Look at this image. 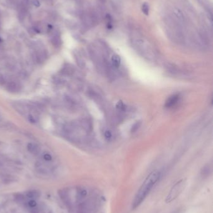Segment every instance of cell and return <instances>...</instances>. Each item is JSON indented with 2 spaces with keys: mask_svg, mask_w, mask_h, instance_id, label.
I'll use <instances>...</instances> for the list:
<instances>
[{
  "mask_svg": "<svg viewBox=\"0 0 213 213\" xmlns=\"http://www.w3.org/2000/svg\"><path fill=\"white\" fill-rule=\"evenodd\" d=\"M2 117L1 115H0V121H2Z\"/></svg>",
  "mask_w": 213,
  "mask_h": 213,
  "instance_id": "obj_22",
  "label": "cell"
},
{
  "mask_svg": "<svg viewBox=\"0 0 213 213\" xmlns=\"http://www.w3.org/2000/svg\"><path fill=\"white\" fill-rule=\"evenodd\" d=\"M3 182L5 183H13L15 181V178L12 176H10V175L6 176L5 175L3 177Z\"/></svg>",
  "mask_w": 213,
  "mask_h": 213,
  "instance_id": "obj_12",
  "label": "cell"
},
{
  "mask_svg": "<svg viewBox=\"0 0 213 213\" xmlns=\"http://www.w3.org/2000/svg\"><path fill=\"white\" fill-rule=\"evenodd\" d=\"M14 199L15 201L18 204L23 203V202L25 200L24 195L23 194H21V193H16V194H14Z\"/></svg>",
  "mask_w": 213,
  "mask_h": 213,
  "instance_id": "obj_11",
  "label": "cell"
},
{
  "mask_svg": "<svg viewBox=\"0 0 213 213\" xmlns=\"http://www.w3.org/2000/svg\"><path fill=\"white\" fill-rule=\"evenodd\" d=\"M104 138L107 140H110L112 137H113V135H112V133L109 131V130H106L105 132H104Z\"/></svg>",
  "mask_w": 213,
  "mask_h": 213,
  "instance_id": "obj_15",
  "label": "cell"
},
{
  "mask_svg": "<svg viewBox=\"0 0 213 213\" xmlns=\"http://www.w3.org/2000/svg\"><path fill=\"white\" fill-rule=\"evenodd\" d=\"M2 166H3V163H2V162H0V168H1Z\"/></svg>",
  "mask_w": 213,
  "mask_h": 213,
  "instance_id": "obj_21",
  "label": "cell"
},
{
  "mask_svg": "<svg viewBox=\"0 0 213 213\" xmlns=\"http://www.w3.org/2000/svg\"><path fill=\"white\" fill-rule=\"evenodd\" d=\"M116 107H117L119 110H125L126 106L125 104L124 103L122 102L119 101V102H118L117 103V104H116Z\"/></svg>",
  "mask_w": 213,
  "mask_h": 213,
  "instance_id": "obj_14",
  "label": "cell"
},
{
  "mask_svg": "<svg viewBox=\"0 0 213 213\" xmlns=\"http://www.w3.org/2000/svg\"><path fill=\"white\" fill-rule=\"evenodd\" d=\"M58 195L62 201L68 207L72 208L73 206V203L72 199H71L69 195V190L68 188H63L58 191Z\"/></svg>",
  "mask_w": 213,
  "mask_h": 213,
  "instance_id": "obj_3",
  "label": "cell"
},
{
  "mask_svg": "<svg viewBox=\"0 0 213 213\" xmlns=\"http://www.w3.org/2000/svg\"><path fill=\"white\" fill-rule=\"evenodd\" d=\"M28 151L33 155H37L40 153L41 148L40 146L36 144L29 143L27 145Z\"/></svg>",
  "mask_w": 213,
  "mask_h": 213,
  "instance_id": "obj_6",
  "label": "cell"
},
{
  "mask_svg": "<svg viewBox=\"0 0 213 213\" xmlns=\"http://www.w3.org/2000/svg\"><path fill=\"white\" fill-rule=\"evenodd\" d=\"M36 117V115H33V114H29L28 117V120L32 123H35L37 121V118L35 117Z\"/></svg>",
  "mask_w": 213,
  "mask_h": 213,
  "instance_id": "obj_16",
  "label": "cell"
},
{
  "mask_svg": "<svg viewBox=\"0 0 213 213\" xmlns=\"http://www.w3.org/2000/svg\"><path fill=\"white\" fill-rule=\"evenodd\" d=\"M33 5H34L35 6L38 7V6H40V2H39L38 0H33Z\"/></svg>",
  "mask_w": 213,
  "mask_h": 213,
  "instance_id": "obj_20",
  "label": "cell"
},
{
  "mask_svg": "<svg viewBox=\"0 0 213 213\" xmlns=\"http://www.w3.org/2000/svg\"><path fill=\"white\" fill-rule=\"evenodd\" d=\"M13 107L20 114L24 115L26 113V109L27 106H25L23 104L20 103H15L13 105Z\"/></svg>",
  "mask_w": 213,
  "mask_h": 213,
  "instance_id": "obj_8",
  "label": "cell"
},
{
  "mask_svg": "<svg viewBox=\"0 0 213 213\" xmlns=\"http://www.w3.org/2000/svg\"><path fill=\"white\" fill-rule=\"evenodd\" d=\"M6 89L10 92H17L21 89V85L17 82L11 81L6 85Z\"/></svg>",
  "mask_w": 213,
  "mask_h": 213,
  "instance_id": "obj_5",
  "label": "cell"
},
{
  "mask_svg": "<svg viewBox=\"0 0 213 213\" xmlns=\"http://www.w3.org/2000/svg\"><path fill=\"white\" fill-rule=\"evenodd\" d=\"M51 42H52V44L56 47H58L61 45V39H60V37L58 36H55L53 37L52 38Z\"/></svg>",
  "mask_w": 213,
  "mask_h": 213,
  "instance_id": "obj_13",
  "label": "cell"
},
{
  "mask_svg": "<svg viewBox=\"0 0 213 213\" xmlns=\"http://www.w3.org/2000/svg\"><path fill=\"white\" fill-rule=\"evenodd\" d=\"M2 41H3V40H2V39L1 38H0V43H1V42H2Z\"/></svg>",
  "mask_w": 213,
  "mask_h": 213,
  "instance_id": "obj_23",
  "label": "cell"
},
{
  "mask_svg": "<svg viewBox=\"0 0 213 213\" xmlns=\"http://www.w3.org/2000/svg\"><path fill=\"white\" fill-rule=\"evenodd\" d=\"M143 11L146 15H148V14H149V6L146 3H145L143 5Z\"/></svg>",
  "mask_w": 213,
  "mask_h": 213,
  "instance_id": "obj_18",
  "label": "cell"
},
{
  "mask_svg": "<svg viewBox=\"0 0 213 213\" xmlns=\"http://www.w3.org/2000/svg\"><path fill=\"white\" fill-rule=\"evenodd\" d=\"M174 213H179L178 212H174Z\"/></svg>",
  "mask_w": 213,
  "mask_h": 213,
  "instance_id": "obj_24",
  "label": "cell"
},
{
  "mask_svg": "<svg viewBox=\"0 0 213 213\" xmlns=\"http://www.w3.org/2000/svg\"><path fill=\"white\" fill-rule=\"evenodd\" d=\"M61 73L64 76H70L74 73L73 67L69 64H66L62 69Z\"/></svg>",
  "mask_w": 213,
  "mask_h": 213,
  "instance_id": "obj_7",
  "label": "cell"
},
{
  "mask_svg": "<svg viewBox=\"0 0 213 213\" xmlns=\"http://www.w3.org/2000/svg\"><path fill=\"white\" fill-rule=\"evenodd\" d=\"M180 95L179 94H174L171 96H170L165 103V107L168 109L172 108L174 106L176 105V104L180 100Z\"/></svg>",
  "mask_w": 213,
  "mask_h": 213,
  "instance_id": "obj_4",
  "label": "cell"
},
{
  "mask_svg": "<svg viewBox=\"0 0 213 213\" xmlns=\"http://www.w3.org/2000/svg\"><path fill=\"white\" fill-rule=\"evenodd\" d=\"M43 159L46 162H51L52 160V156L48 153H45L43 155Z\"/></svg>",
  "mask_w": 213,
  "mask_h": 213,
  "instance_id": "obj_17",
  "label": "cell"
},
{
  "mask_svg": "<svg viewBox=\"0 0 213 213\" xmlns=\"http://www.w3.org/2000/svg\"><path fill=\"white\" fill-rule=\"evenodd\" d=\"M161 176V173L158 170H155L152 171L146 177V178L135 194V196L131 204V208L133 209H135L139 207L141 203L144 201L150 191L153 189L159 180H160Z\"/></svg>",
  "mask_w": 213,
  "mask_h": 213,
  "instance_id": "obj_1",
  "label": "cell"
},
{
  "mask_svg": "<svg viewBox=\"0 0 213 213\" xmlns=\"http://www.w3.org/2000/svg\"><path fill=\"white\" fill-rule=\"evenodd\" d=\"M186 180H181L174 185L165 199L166 203H170L178 197L186 187Z\"/></svg>",
  "mask_w": 213,
  "mask_h": 213,
  "instance_id": "obj_2",
  "label": "cell"
},
{
  "mask_svg": "<svg viewBox=\"0 0 213 213\" xmlns=\"http://www.w3.org/2000/svg\"><path fill=\"white\" fill-rule=\"evenodd\" d=\"M26 196L32 200H37L40 196V192L37 190H30L26 192Z\"/></svg>",
  "mask_w": 213,
  "mask_h": 213,
  "instance_id": "obj_9",
  "label": "cell"
},
{
  "mask_svg": "<svg viewBox=\"0 0 213 213\" xmlns=\"http://www.w3.org/2000/svg\"><path fill=\"white\" fill-rule=\"evenodd\" d=\"M111 63H112V65L113 66H114V67L116 68H118L120 66V64H121V58L119 56L116 55V54H114L112 56L111 58Z\"/></svg>",
  "mask_w": 213,
  "mask_h": 213,
  "instance_id": "obj_10",
  "label": "cell"
},
{
  "mask_svg": "<svg viewBox=\"0 0 213 213\" xmlns=\"http://www.w3.org/2000/svg\"><path fill=\"white\" fill-rule=\"evenodd\" d=\"M28 205H29V207H35L37 206V201H35L34 200H30V201H29Z\"/></svg>",
  "mask_w": 213,
  "mask_h": 213,
  "instance_id": "obj_19",
  "label": "cell"
}]
</instances>
